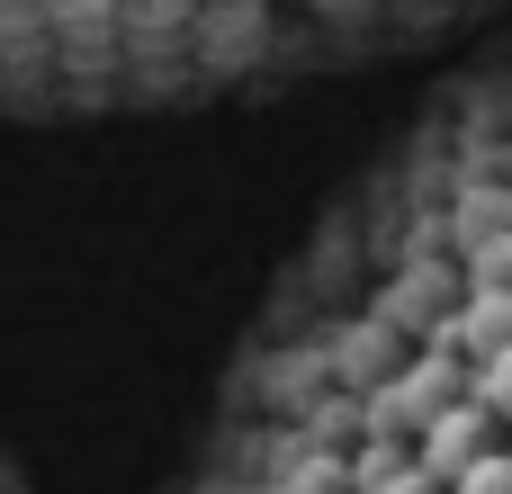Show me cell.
Listing matches in <instances>:
<instances>
[{"label":"cell","mask_w":512,"mask_h":494,"mask_svg":"<svg viewBox=\"0 0 512 494\" xmlns=\"http://www.w3.org/2000/svg\"><path fill=\"white\" fill-rule=\"evenodd\" d=\"M459 333L477 342V360H486V351H504V342H512V288H477V297H468V315H459Z\"/></svg>","instance_id":"7a4b0ae2"},{"label":"cell","mask_w":512,"mask_h":494,"mask_svg":"<svg viewBox=\"0 0 512 494\" xmlns=\"http://www.w3.org/2000/svg\"><path fill=\"white\" fill-rule=\"evenodd\" d=\"M450 494H512V450H486L468 477H450Z\"/></svg>","instance_id":"277c9868"},{"label":"cell","mask_w":512,"mask_h":494,"mask_svg":"<svg viewBox=\"0 0 512 494\" xmlns=\"http://www.w3.org/2000/svg\"><path fill=\"white\" fill-rule=\"evenodd\" d=\"M486 432H495V414L477 405V396H459V405H432V423H423V477L432 486H450V477H468L477 459H486Z\"/></svg>","instance_id":"6da1fadb"},{"label":"cell","mask_w":512,"mask_h":494,"mask_svg":"<svg viewBox=\"0 0 512 494\" xmlns=\"http://www.w3.org/2000/svg\"><path fill=\"white\" fill-rule=\"evenodd\" d=\"M468 396H477L486 414H495V405L512 414V342H504V351H486V360H477V387H468Z\"/></svg>","instance_id":"3957f363"},{"label":"cell","mask_w":512,"mask_h":494,"mask_svg":"<svg viewBox=\"0 0 512 494\" xmlns=\"http://www.w3.org/2000/svg\"><path fill=\"white\" fill-rule=\"evenodd\" d=\"M387 494H432V477H423V468H405V477H396Z\"/></svg>","instance_id":"5b68a950"}]
</instances>
